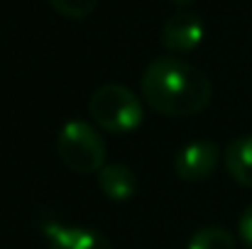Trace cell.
<instances>
[{
  "label": "cell",
  "instance_id": "6da1fadb",
  "mask_svg": "<svg viewBox=\"0 0 252 249\" xmlns=\"http://www.w3.org/2000/svg\"><path fill=\"white\" fill-rule=\"evenodd\" d=\"M145 103L169 117H191L211 103L208 76L176 56L155 59L142 74Z\"/></svg>",
  "mask_w": 252,
  "mask_h": 249
},
{
  "label": "cell",
  "instance_id": "7a4b0ae2",
  "mask_svg": "<svg viewBox=\"0 0 252 249\" xmlns=\"http://www.w3.org/2000/svg\"><path fill=\"white\" fill-rule=\"evenodd\" d=\"M88 112L95 120V125L110 135L135 132L145 120L140 98L120 83H105L98 90H93L88 100Z\"/></svg>",
  "mask_w": 252,
  "mask_h": 249
},
{
  "label": "cell",
  "instance_id": "3957f363",
  "mask_svg": "<svg viewBox=\"0 0 252 249\" xmlns=\"http://www.w3.org/2000/svg\"><path fill=\"white\" fill-rule=\"evenodd\" d=\"M57 152L74 173H95L105 162V142L86 120H69L57 139Z\"/></svg>",
  "mask_w": 252,
  "mask_h": 249
},
{
  "label": "cell",
  "instance_id": "277c9868",
  "mask_svg": "<svg viewBox=\"0 0 252 249\" xmlns=\"http://www.w3.org/2000/svg\"><path fill=\"white\" fill-rule=\"evenodd\" d=\"M218 159H220V152L213 142L196 139L179 149V154L174 159V171L184 181H203L216 171Z\"/></svg>",
  "mask_w": 252,
  "mask_h": 249
},
{
  "label": "cell",
  "instance_id": "5b68a950",
  "mask_svg": "<svg viewBox=\"0 0 252 249\" xmlns=\"http://www.w3.org/2000/svg\"><path fill=\"white\" fill-rule=\"evenodd\" d=\"M159 39L169 52H191L203 39V20L191 10H179L164 20Z\"/></svg>",
  "mask_w": 252,
  "mask_h": 249
},
{
  "label": "cell",
  "instance_id": "8992f818",
  "mask_svg": "<svg viewBox=\"0 0 252 249\" xmlns=\"http://www.w3.org/2000/svg\"><path fill=\"white\" fill-rule=\"evenodd\" d=\"M42 230H44L49 249H113L110 240L98 235L95 230L71 227V225H62L54 220H47Z\"/></svg>",
  "mask_w": 252,
  "mask_h": 249
},
{
  "label": "cell",
  "instance_id": "52a82bcc",
  "mask_svg": "<svg viewBox=\"0 0 252 249\" xmlns=\"http://www.w3.org/2000/svg\"><path fill=\"white\" fill-rule=\"evenodd\" d=\"M98 186L110 200H130L137 193V178L132 168L123 164H105L98 171Z\"/></svg>",
  "mask_w": 252,
  "mask_h": 249
},
{
  "label": "cell",
  "instance_id": "ba28073f",
  "mask_svg": "<svg viewBox=\"0 0 252 249\" xmlns=\"http://www.w3.org/2000/svg\"><path fill=\"white\" fill-rule=\"evenodd\" d=\"M225 168L238 183L252 188V135L238 137V139H233L228 144V149H225Z\"/></svg>",
  "mask_w": 252,
  "mask_h": 249
},
{
  "label": "cell",
  "instance_id": "9c48e42d",
  "mask_svg": "<svg viewBox=\"0 0 252 249\" xmlns=\"http://www.w3.org/2000/svg\"><path fill=\"white\" fill-rule=\"evenodd\" d=\"M186 249H235V237L225 227H203L193 232Z\"/></svg>",
  "mask_w": 252,
  "mask_h": 249
},
{
  "label": "cell",
  "instance_id": "30bf717a",
  "mask_svg": "<svg viewBox=\"0 0 252 249\" xmlns=\"http://www.w3.org/2000/svg\"><path fill=\"white\" fill-rule=\"evenodd\" d=\"M47 2L57 12H62V15L71 17V20H84V17H88L95 10V5H98V0H47Z\"/></svg>",
  "mask_w": 252,
  "mask_h": 249
},
{
  "label": "cell",
  "instance_id": "8fae6325",
  "mask_svg": "<svg viewBox=\"0 0 252 249\" xmlns=\"http://www.w3.org/2000/svg\"><path fill=\"white\" fill-rule=\"evenodd\" d=\"M238 230H240V240L245 242V247L252 249V203L245 208V213L238 220Z\"/></svg>",
  "mask_w": 252,
  "mask_h": 249
},
{
  "label": "cell",
  "instance_id": "7c38bea8",
  "mask_svg": "<svg viewBox=\"0 0 252 249\" xmlns=\"http://www.w3.org/2000/svg\"><path fill=\"white\" fill-rule=\"evenodd\" d=\"M169 2H174V5H191L193 0H169Z\"/></svg>",
  "mask_w": 252,
  "mask_h": 249
}]
</instances>
